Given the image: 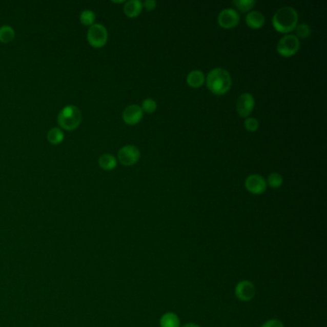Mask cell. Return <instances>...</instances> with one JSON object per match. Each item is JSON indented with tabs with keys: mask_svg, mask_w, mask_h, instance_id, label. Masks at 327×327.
Returning a JSON list of instances; mask_svg holds the SVG:
<instances>
[{
	"mask_svg": "<svg viewBox=\"0 0 327 327\" xmlns=\"http://www.w3.org/2000/svg\"><path fill=\"white\" fill-rule=\"evenodd\" d=\"M233 4L241 12H249L255 5L254 0H234Z\"/></svg>",
	"mask_w": 327,
	"mask_h": 327,
	"instance_id": "obj_20",
	"label": "cell"
},
{
	"mask_svg": "<svg viewBox=\"0 0 327 327\" xmlns=\"http://www.w3.org/2000/svg\"><path fill=\"white\" fill-rule=\"evenodd\" d=\"M300 46L299 39L296 35L288 34L286 36L281 37L279 42L277 43V52L283 57H292L298 51Z\"/></svg>",
	"mask_w": 327,
	"mask_h": 327,
	"instance_id": "obj_4",
	"label": "cell"
},
{
	"mask_svg": "<svg viewBox=\"0 0 327 327\" xmlns=\"http://www.w3.org/2000/svg\"><path fill=\"white\" fill-rule=\"evenodd\" d=\"M65 134L62 132L59 128H52L49 130L47 133V140L50 142L53 145H58L59 143L64 141Z\"/></svg>",
	"mask_w": 327,
	"mask_h": 327,
	"instance_id": "obj_18",
	"label": "cell"
},
{
	"mask_svg": "<svg viewBox=\"0 0 327 327\" xmlns=\"http://www.w3.org/2000/svg\"><path fill=\"white\" fill-rule=\"evenodd\" d=\"M143 111L138 105H130L125 108L122 113V118L128 125H135L141 121Z\"/></svg>",
	"mask_w": 327,
	"mask_h": 327,
	"instance_id": "obj_11",
	"label": "cell"
},
{
	"mask_svg": "<svg viewBox=\"0 0 327 327\" xmlns=\"http://www.w3.org/2000/svg\"><path fill=\"white\" fill-rule=\"evenodd\" d=\"M88 42L94 48H101L108 42V31L104 25L94 23L89 27L88 31Z\"/></svg>",
	"mask_w": 327,
	"mask_h": 327,
	"instance_id": "obj_5",
	"label": "cell"
},
{
	"mask_svg": "<svg viewBox=\"0 0 327 327\" xmlns=\"http://www.w3.org/2000/svg\"><path fill=\"white\" fill-rule=\"evenodd\" d=\"M95 19H96L95 13L90 11V10L83 11L82 13H81V15H80V22L85 26H89L90 27L91 25L94 24Z\"/></svg>",
	"mask_w": 327,
	"mask_h": 327,
	"instance_id": "obj_19",
	"label": "cell"
},
{
	"mask_svg": "<svg viewBox=\"0 0 327 327\" xmlns=\"http://www.w3.org/2000/svg\"><path fill=\"white\" fill-rule=\"evenodd\" d=\"M142 5H144V7L146 8V10L153 11L156 8V1H155V0H146V1H144V3Z\"/></svg>",
	"mask_w": 327,
	"mask_h": 327,
	"instance_id": "obj_26",
	"label": "cell"
},
{
	"mask_svg": "<svg viewBox=\"0 0 327 327\" xmlns=\"http://www.w3.org/2000/svg\"><path fill=\"white\" fill-rule=\"evenodd\" d=\"M112 2H113V3H123L124 1H123V0H120V1H112Z\"/></svg>",
	"mask_w": 327,
	"mask_h": 327,
	"instance_id": "obj_28",
	"label": "cell"
},
{
	"mask_svg": "<svg viewBox=\"0 0 327 327\" xmlns=\"http://www.w3.org/2000/svg\"><path fill=\"white\" fill-rule=\"evenodd\" d=\"M206 82L208 89L217 95L227 93L231 87V77L230 72L221 67H216L209 71L206 76Z\"/></svg>",
	"mask_w": 327,
	"mask_h": 327,
	"instance_id": "obj_1",
	"label": "cell"
},
{
	"mask_svg": "<svg viewBox=\"0 0 327 327\" xmlns=\"http://www.w3.org/2000/svg\"><path fill=\"white\" fill-rule=\"evenodd\" d=\"M205 81H206V75L199 69L190 71L186 77V82L192 88H200L203 85Z\"/></svg>",
	"mask_w": 327,
	"mask_h": 327,
	"instance_id": "obj_13",
	"label": "cell"
},
{
	"mask_svg": "<svg viewBox=\"0 0 327 327\" xmlns=\"http://www.w3.org/2000/svg\"><path fill=\"white\" fill-rule=\"evenodd\" d=\"M181 327H201L199 324H196V323H186L183 326Z\"/></svg>",
	"mask_w": 327,
	"mask_h": 327,
	"instance_id": "obj_27",
	"label": "cell"
},
{
	"mask_svg": "<svg viewBox=\"0 0 327 327\" xmlns=\"http://www.w3.org/2000/svg\"><path fill=\"white\" fill-rule=\"evenodd\" d=\"M283 177L278 173H271L267 178V185L272 188H278L282 186Z\"/></svg>",
	"mask_w": 327,
	"mask_h": 327,
	"instance_id": "obj_21",
	"label": "cell"
},
{
	"mask_svg": "<svg viewBox=\"0 0 327 327\" xmlns=\"http://www.w3.org/2000/svg\"><path fill=\"white\" fill-rule=\"evenodd\" d=\"M15 37V30L9 25H3L0 27V42L3 44H9L14 40Z\"/></svg>",
	"mask_w": 327,
	"mask_h": 327,
	"instance_id": "obj_17",
	"label": "cell"
},
{
	"mask_svg": "<svg viewBox=\"0 0 327 327\" xmlns=\"http://www.w3.org/2000/svg\"><path fill=\"white\" fill-rule=\"evenodd\" d=\"M245 186L249 192L254 195H260L266 190L267 181L261 175L253 174L246 178Z\"/></svg>",
	"mask_w": 327,
	"mask_h": 327,
	"instance_id": "obj_7",
	"label": "cell"
},
{
	"mask_svg": "<svg viewBox=\"0 0 327 327\" xmlns=\"http://www.w3.org/2000/svg\"><path fill=\"white\" fill-rule=\"evenodd\" d=\"M160 327H180L178 315L173 312L165 313L159 320Z\"/></svg>",
	"mask_w": 327,
	"mask_h": 327,
	"instance_id": "obj_15",
	"label": "cell"
},
{
	"mask_svg": "<svg viewBox=\"0 0 327 327\" xmlns=\"http://www.w3.org/2000/svg\"><path fill=\"white\" fill-rule=\"evenodd\" d=\"M82 122V112L74 105L66 106L58 115V124L66 131H74Z\"/></svg>",
	"mask_w": 327,
	"mask_h": 327,
	"instance_id": "obj_3",
	"label": "cell"
},
{
	"mask_svg": "<svg viewBox=\"0 0 327 327\" xmlns=\"http://www.w3.org/2000/svg\"><path fill=\"white\" fill-rule=\"evenodd\" d=\"M234 292L239 300L243 302H248L251 301L255 296L256 289L253 282L249 280H242L235 286Z\"/></svg>",
	"mask_w": 327,
	"mask_h": 327,
	"instance_id": "obj_8",
	"label": "cell"
},
{
	"mask_svg": "<svg viewBox=\"0 0 327 327\" xmlns=\"http://www.w3.org/2000/svg\"><path fill=\"white\" fill-rule=\"evenodd\" d=\"M255 105L254 98L251 93L245 92L238 97L236 102V110L240 116L249 117V115L253 112Z\"/></svg>",
	"mask_w": 327,
	"mask_h": 327,
	"instance_id": "obj_10",
	"label": "cell"
},
{
	"mask_svg": "<svg viewBox=\"0 0 327 327\" xmlns=\"http://www.w3.org/2000/svg\"><path fill=\"white\" fill-rule=\"evenodd\" d=\"M142 2L140 0H129L125 2L124 13L129 17H136L141 13Z\"/></svg>",
	"mask_w": 327,
	"mask_h": 327,
	"instance_id": "obj_14",
	"label": "cell"
},
{
	"mask_svg": "<svg viewBox=\"0 0 327 327\" xmlns=\"http://www.w3.org/2000/svg\"><path fill=\"white\" fill-rule=\"evenodd\" d=\"M98 164H99V166L102 169H104L106 171H111V170H113L116 167L117 160L112 155L104 154V155H102L99 157Z\"/></svg>",
	"mask_w": 327,
	"mask_h": 327,
	"instance_id": "obj_16",
	"label": "cell"
},
{
	"mask_svg": "<svg viewBox=\"0 0 327 327\" xmlns=\"http://www.w3.org/2000/svg\"><path fill=\"white\" fill-rule=\"evenodd\" d=\"M141 109L143 112L152 113L156 110V102L152 98H147L143 100L141 105Z\"/></svg>",
	"mask_w": 327,
	"mask_h": 327,
	"instance_id": "obj_23",
	"label": "cell"
},
{
	"mask_svg": "<svg viewBox=\"0 0 327 327\" xmlns=\"http://www.w3.org/2000/svg\"><path fill=\"white\" fill-rule=\"evenodd\" d=\"M261 327H285L283 324L282 321L280 320H275V319H272V320H269L264 322L262 324Z\"/></svg>",
	"mask_w": 327,
	"mask_h": 327,
	"instance_id": "obj_25",
	"label": "cell"
},
{
	"mask_svg": "<svg viewBox=\"0 0 327 327\" xmlns=\"http://www.w3.org/2000/svg\"><path fill=\"white\" fill-rule=\"evenodd\" d=\"M240 22V15L232 8L223 9L218 15V23L223 28L235 27Z\"/></svg>",
	"mask_w": 327,
	"mask_h": 327,
	"instance_id": "obj_9",
	"label": "cell"
},
{
	"mask_svg": "<svg viewBox=\"0 0 327 327\" xmlns=\"http://www.w3.org/2000/svg\"><path fill=\"white\" fill-rule=\"evenodd\" d=\"M298 14L295 8L284 6L279 8L273 16V26L279 33H289L296 29Z\"/></svg>",
	"mask_w": 327,
	"mask_h": 327,
	"instance_id": "obj_2",
	"label": "cell"
},
{
	"mask_svg": "<svg viewBox=\"0 0 327 327\" xmlns=\"http://www.w3.org/2000/svg\"><path fill=\"white\" fill-rule=\"evenodd\" d=\"M296 28H297V37H300V38H306V37H309L312 33V30L310 28V26L306 23L298 24Z\"/></svg>",
	"mask_w": 327,
	"mask_h": 327,
	"instance_id": "obj_22",
	"label": "cell"
},
{
	"mask_svg": "<svg viewBox=\"0 0 327 327\" xmlns=\"http://www.w3.org/2000/svg\"><path fill=\"white\" fill-rule=\"evenodd\" d=\"M246 23L253 29H258L264 25L265 16L259 11H251L246 15Z\"/></svg>",
	"mask_w": 327,
	"mask_h": 327,
	"instance_id": "obj_12",
	"label": "cell"
},
{
	"mask_svg": "<svg viewBox=\"0 0 327 327\" xmlns=\"http://www.w3.org/2000/svg\"><path fill=\"white\" fill-rule=\"evenodd\" d=\"M244 126L248 132H255L259 128V122L254 117H248L244 122Z\"/></svg>",
	"mask_w": 327,
	"mask_h": 327,
	"instance_id": "obj_24",
	"label": "cell"
},
{
	"mask_svg": "<svg viewBox=\"0 0 327 327\" xmlns=\"http://www.w3.org/2000/svg\"><path fill=\"white\" fill-rule=\"evenodd\" d=\"M119 162L125 166L136 163L140 157V151L134 145H126L118 151Z\"/></svg>",
	"mask_w": 327,
	"mask_h": 327,
	"instance_id": "obj_6",
	"label": "cell"
}]
</instances>
